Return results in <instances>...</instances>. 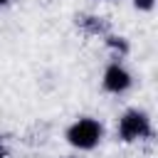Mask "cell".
I'll use <instances>...</instances> for the list:
<instances>
[{
    "label": "cell",
    "mask_w": 158,
    "mask_h": 158,
    "mask_svg": "<svg viewBox=\"0 0 158 158\" xmlns=\"http://www.w3.org/2000/svg\"><path fill=\"white\" fill-rule=\"evenodd\" d=\"M7 2H10V0H0V7H2V5H7Z\"/></svg>",
    "instance_id": "5b68a950"
},
{
    "label": "cell",
    "mask_w": 158,
    "mask_h": 158,
    "mask_svg": "<svg viewBox=\"0 0 158 158\" xmlns=\"http://www.w3.org/2000/svg\"><path fill=\"white\" fill-rule=\"evenodd\" d=\"M0 153H2V143H0Z\"/></svg>",
    "instance_id": "8992f818"
},
{
    "label": "cell",
    "mask_w": 158,
    "mask_h": 158,
    "mask_svg": "<svg viewBox=\"0 0 158 158\" xmlns=\"http://www.w3.org/2000/svg\"><path fill=\"white\" fill-rule=\"evenodd\" d=\"M133 84V77L131 72L121 64V62H111L106 69H104V77H101V86L109 91V94H123L128 91Z\"/></svg>",
    "instance_id": "3957f363"
},
{
    "label": "cell",
    "mask_w": 158,
    "mask_h": 158,
    "mask_svg": "<svg viewBox=\"0 0 158 158\" xmlns=\"http://www.w3.org/2000/svg\"><path fill=\"white\" fill-rule=\"evenodd\" d=\"M104 138V126L101 121L91 118V116H81L77 118L69 128H67V143L79 148V151H91L101 143Z\"/></svg>",
    "instance_id": "6da1fadb"
},
{
    "label": "cell",
    "mask_w": 158,
    "mask_h": 158,
    "mask_svg": "<svg viewBox=\"0 0 158 158\" xmlns=\"http://www.w3.org/2000/svg\"><path fill=\"white\" fill-rule=\"evenodd\" d=\"M133 7L136 10H143V12H151L156 7V0H133Z\"/></svg>",
    "instance_id": "277c9868"
},
{
    "label": "cell",
    "mask_w": 158,
    "mask_h": 158,
    "mask_svg": "<svg viewBox=\"0 0 158 158\" xmlns=\"http://www.w3.org/2000/svg\"><path fill=\"white\" fill-rule=\"evenodd\" d=\"M118 138L123 143H133V141H143L153 133L151 128V118L146 111H138V109H128L121 118H118Z\"/></svg>",
    "instance_id": "7a4b0ae2"
},
{
    "label": "cell",
    "mask_w": 158,
    "mask_h": 158,
    "mask_svg": "<svg viewBox=\"0 0 158 158\" xmlns=\"http://www.w3.org/2000/svg\"><path fill=\"white\" fill-rule=\"evenodd\" d=\"M0 158H5V156H2V153H0Z\"/></svg>",
    "instance_id": "52a82bcc"
}]
</instances>
